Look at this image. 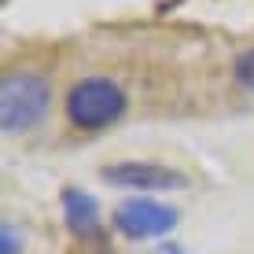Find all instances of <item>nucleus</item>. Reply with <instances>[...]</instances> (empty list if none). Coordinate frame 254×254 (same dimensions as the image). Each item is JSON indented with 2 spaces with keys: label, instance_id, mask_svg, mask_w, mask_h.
Masks as SVG:
<instances>
[{
  "label": "nucleus",
  "instance_id": "f257e3e1",
  "mask_svg": "<svg viewBox=\"0 0 254 254\" xmlns=\"http://www.w3.org/2000/svg\"><path fill=\"white\" fill-rule=\"evenodd\" d=\"M52 89L37 74H7L0 85V126L4 133H26L48 115Z\"/></svg>",
  "mask_w": 254,
  "mask_h": 254
},
{
  "label": "nucleus",
  "instance_id": "f03ea898",
  "mask_svg": "<svg viewBox=\"0 0 254 254\" xmlns=\"http://www.w3.org/2000/svg\"><path fill=\"white\" fill-rule=\"evenodd\" d=\"M126 111V92L107 77H85L66 96V118L77 129H103L122 118Z\"/></svg>",
  "mask_w": 254,
  "mask_h": 254
},
{
  "label": "nucleus",
  "instance_id": "7ed1b4c3",
  "mask_svg": "<svg viewBox=\"0 0 254 254\" xmlns=\"http://www.w3.org/2000/svg\"><path fill=\"white\" fill-rule=\"evenodd\" d=\"M177 225V210L155 203V199H126L118 210H115V229L129 240H151V236H162Z\"/></svg>",
  "mask_w": 254,
  "mask_h": 254
},
{
  "label": "nucleus",
  "instance_id": "20e7f679",
  "mask_svg": "<svg viewBox=\"0 0 254 254\" xmlns=\"http://www.w3.org/2000/svg\"><path fill=\"white\" fill-rule=\"evenodd\" d=\"M100 177L107 185L118 188H140V191H166V188H185L188 177L170 166H155V162H118V166H103Z\"/></svg>",
  "mask_w": 254,
  "mask_h": 254
},
{
  "label": "nucleus",
  "instance_id": "39448f33",
  "mask_svg": "<svg viewBox=\"0 0 254 254\" xmlns=\"http://www.w3.org/2000/svg\"><path fill=\"white\" fill-rule=\"evenodd\" d=\"M63 214H66V225L74 236L81 240H96L100 236V206L89 191L81 188H66L63 191Z\"/></svg>",
  "mask_w": 254,
  "mask_h": 254
},
{
  "label": "nucleus",
  "instance_id": "423d86ee",
  "mask_svg": "<svg viewBox=\"0 0 254 254\" xmlns=\"http://www.w3.org/2000/svg\"><path fill=\"white\" fill-rule=\"evenodd\" d=\"M236 81L247 92H254V48H247L240 59H236Z\"/></svg>",
  "mask_w": 254,
  "mask_h": 254
},
{
  "label": "nucleus",
  "instance_id": "0eeeda50",
  "mask_svg": "<svg viewBox=\"0 0 254 254\" xmlns=\"http://www.w3.org/2000/svg\"><path fill=\"white\" fill-rule=\"evenodd\" d=\"M0 254H19V236L11 225H4V232H0Z\"/></svg>",
  "mask_w": 254,
  "mask_h": 254
},
{
  "label": "nucleus",
  "instance_id": "6e6552de",
  "mask_svg": "<svg viewBox=\"0 0 254 254\" xmlns=\"http://www.w3.org/2000/svg\"><path fill=\"white\" fill-rule=\"evenodd\" d=\"M166 254H185V251H181L177 243H170V247H166Z\"/></svg>",
  "mask_w": 254,
  "mask_h": 254
}]
</instances>
